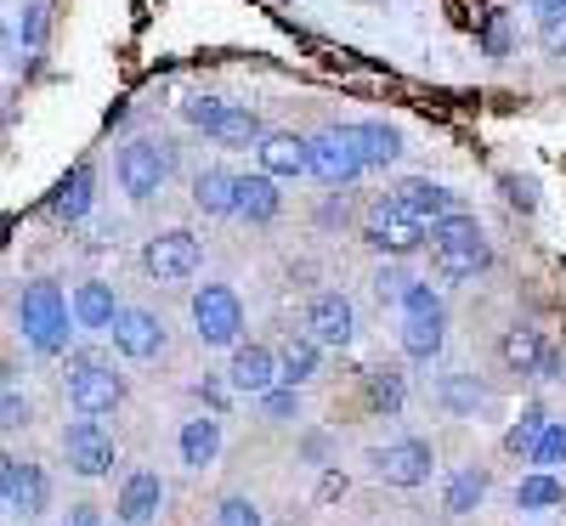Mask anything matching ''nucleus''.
Listing matches in <instances>:
<instances>
[{
  "label": "nucleus",
  "instance_id": "6",
  "mask_svg": "<svg viewBox=\"0 0 566 526\" xmlns=\"http://www.w3.org/2000/svg\"><path fill=\"white\" fill-rule=\"evenodd\" d=\"M193 334L199 346H216V351H239L244 346V301L227 290V283H205V290H193Z\"/></svg>",
  "mask_w": 566,
  "mask_h": 526
},
{
  "label": "nucleus",
  "instance_id": "36",
  "mask_svg": "<svg viewBox=\"0 0 566 526\" xmlns=\"http://www.w3.org/2000/svg\"><path fill=\"white\" fill-rule=\"evenodd\" d=\"M397 312H402V317H431V312H442V295H437V290H431V283H424V277H413Z\"/></svg>",
  "mask_w": 566,
  "mask_h": 526
},
{
  "label": "nucleus",
  "instance_id": "7",
  "mask_svg": "<svg viewBox=\"0 0 566 526\" xmlns=\"http://www.w3.org/2000/svg\"><path fill=\"white\" fill-rule=\"evenodd\" d=\"M431 470H437V448L424 436H397V442L368 453V475L380 487H424V482H431Z\"/></svg>",
  "mask_w": 566,
  "mask_h": 526
},
{
  "label": "nucleus",
  "instance_id": "21",
  "mask_svg": "<svg viewBox=\"0 0 566 526\" xmlns=\"http://www.w3.org/2000/svg\"><path fill=\"white\" fill-rule=\"evenodd\" d=\"M176 448H181V464H187V470H210V464L221 459V419H216V413L187 419L181 436H176Z\"/></svg>",
  "mask_w": 566,
  "mask_h": 526
},
{
  "label": "nucleus",
  "instance_id": "23",
  "mask_svg": "<svg viewBox=\"0 0 566 526\" xmlns=\"http://www.w3.org/2000/svg\"><path fill=\"white\" fill-rule=\"evenodd\" d=\"M125 306L114 301V283H103V277H85L80 290H74V323L80 328H114V317H119Z\"/></svg>",
  "mask_w": 566,
  "mask_h": 526
},
{
  "label": "nucleus",
  "instance_id": "29",
  "mask_svg": "<svg viewBox=\"0 0 566 526\" xmlns=\"http://www.w3.org/2000/svg\"><path fill=\"white\" fill-rule=\"evenodd\" d=\"M488 470H476V464H464V470H453L448 475V487H442V509L448 515H470V509H482V498H488Z\"/></svg>",
  "mask_w": 566,
  "mask_h": 526
},
{
  "label": "nucleus",
  "instance_id": "17",
  "mask_svg": "<svg viewBox=\"0 0 566 526\" xmlns=\"http://www.w3.org/2000/svg\"><path fill=\"white\" fill-rule=\"evenodd\" d=\"M397 199L424 221V227H437V221H453V215H464V199L453 193V187H442V181H431V176H408L402 187H397Z\"/></svg>",
  "mask_w": 566,
  "mask_h": 526
},
{
  "label": "nucleus",
  "instance_id": "27",
  "mask_svg": "<svg viewBox=\"0 0 566 526\" xmlns=\"http://www.w3.org/2000/svg\"><path fill=\"white\" fill-rule=\"evenodd\" d=\"M437 402L453 413V419H476L488 408V386L476 374H442L437 379Z\"/></svg>",
  "mask_w": 566,
  "mask_h": 526
},
{
  "label": "nucleus",
  "instance_id": "11",
  "mask_svg": "<svg viewBox=\"0 0 566 526\" xmlns=\"http://www.w3.org/2000/svg\"><path fill=\"white\" fill-rule=\"evenodd\" d=\"M63 459L74 475H85V482H97V475L114 470V436H108V424L103 419H69L63 424Z\"/></svg>",
  "mask_w": 566,
  "mask_h": 526
},
{
  "label": "nucleus",
  "instance_id": "35",
  "mask_svg": "<svg viewBox=\"0 0 566 526\" xmlns=\"http://www.w3.org/2000/svg\"><path fill=\"white\" fill-rule=\"evenodd\" d=\"M227 108H232V103H221V97H210V91H199V97H187V103H181V119H187V125H199V130L210 136V125H216Z\"/></svg>",
  "mask_w": 566,
  "mask_h": 526
},
{
  "label": "nucleus",
  "instance_id": "45",
  "mask_svg": "<svg viewBox=\"0 0 566 526\" xmlns=\"http://www.w3.org/2000/svg\"><path fill=\"white\" fill-rule=\"evenodd\" d=\"M63 526H103V515L91 509V504H80V509H69V515H63Z\"/></svg>",
  "mask_w": 566,
  "mask_h": 526
},
{
  "label": "nucleus",
  "instance_id": "32",
  "mask_svg": "<svg viewBox=\"0 0 566 526\" xmlns=\"http://www.w3.org/2000/svg\"><path fill=\"white\" fill-rule=\"evenodd\" d=\"M40 40H45V0H29L18 29H12V57L18 63H34L40 57Z\"/></svg>",
  "mask_w": 566,
  "mask_h": 526
},
{
  "label": "nucleus",
  "instance_id": "14",
  "mask_svg": "<svg viewBox=\"0 0 566 526\" xmlns=\"http://www.w3.org/2000/svg\"><path fill=\"white\" fill-rule=\"evenodd\" d=\"M283 386V362L266 351V346H239L232 351V368H227V391H239V397H266Z\"/></svg>",
  "mask_w": 566,
  "mask_h": 526
},
{
  "label": "nucleus",
  "instance_id": "39",
  "mask_svg": "<svg viewBox=\"0 0 566 526\" xmlns=\"http://www.w3.org/2000/svg\"><path fill=\"white\" fill-rule=\"evenodd\" d=\"M408 272L402 266H380V272H374V295H380L386 306H402V295H408Z\"/></svg>",
  "mask_w": 566,
  "mask_h": 526
},
{
  "label": "nucleus",
  "instance_id": "10",
  "mask_svg": "<svg viewBox=\"0 0 566 526\" xmlns=\"http://www.w3.org/2000/svg\"><path fill=\"white\" fill-rule=\"evenodd\" d=\"M363 170H368V165H363V148H357L352 125H323V130L312 136V176H317L323 187H352Z\"/></svg>",
  "mask_w": 566,
  "mask_h": 526
},
{
  "label": "nucleus",
  "instance_id": "8",
  "mask_svg": "<svg viewBox=\"0 0 566 526\" xmlns=\"http://www.w3.org/2000/svg\"><path fill=\"white\" fill-rule=\"evenodd\" d=\"M45 504H52L45 470L34 459H18V453L0 459V509L18 515V520H34V515H45Z\"/></svg>",
  "mask_w": 566,
  "mask_h": 526
},
{
  "label": "nucleus",
  "instance_id": "42",
  "mask_svg": "<svg viewBox=\"0 0 566 526\" xmlns=\"http://www.w3.org/2000/svg\"><path fill=\"white\" fill-rule=\"evenodd\" d=\"M499 187H504V199H510L515 210H533V204H538V193H533L527 176H499Z\"/></svg>",
  "mask_w": 566,
  "mask_h": 526
},
{
  "label": "nucleus",
  "instance_id": "3",
  "mask_svg": "<svg viewBox=\"0 0 566 526\" xmlns=\"http://www.w3.org/2000/svg\"><path fill=\"white\" fill-rule=\"evenodd\" d=\"M63 391H69V408L80 419H103L125 402V374L103 351H74L69 374H63Z\"/></svg>",
  "mask_w": 566,
  "mask_h": 526
},
{
  "label": "nucleus",
  "instance_id": "9",
  "mask_svg": "<svg viewBox=\"0 0 566 526\" xmlns=\"http://www.w3.org/2000/svg\"><path fill=\"white\" fill-rule=\"evenodd\" d=\"M142 266H148L154 283H187L199 266H205V244L187 227H170V232H154L148 250H142Z\"/></svg>",
  "mask_w": 566,
  "mask_h": 526
},
{
  "label": "nucleus",
  "instance_id": "46",
  "mask_svg": "<svg viewBox=\"0 0 566 526\" xmlns=\"http://www.w3.org/2000/svg\"><path fill=\"white\" fill-rule=\"evenodd\" d=\"M504 45H510V34H504V18H493V29H488V52H493V57H504Z\"/></svg>",
  "mask_w": 566,
  "mask_h": 526
},
{
  "label": "nucleus",
  "instance_id": "15",
  "mask_svg": "<svg viewBox=\"0 0 566 526\" xmlns=\"http://www.w3.org/2000/svg\"><path fill=\"white\" fill-rule=\"evenodd\" d=\"M261 170L272 181H295V176H312V136H295V130H266V141L255 148Z\"/></svg>",
  "mask_w": 566,
  "mask_h": 526
},
{
  "label": "nucleus",
  "instance_id": "40",
  "mask_svg": "<svg viewBox=\"0 0 566 526\" xmlns=\"http://www.w3.org/2000/svg\"><path fill=\"white\" fill-rule=\"evenodd\" d=\"M538 52L544 57H566V12H555V18H538Z\"/></svg>",
  "mask_w": 566,
  "mask_h": 526
},
{
  "label": "nucleus",
  "instance_id": "19",
  "mask_svg": "<svg viewBox=\"0 0 566 526\" xmlns=\"http://www.w3.org/2000/svg\"><path fill=\"white\" fill-rule=\"evenodd\" d=\"M499 357H504V368H510V374H538V379H544V368H549V357H555V351L544 346V334H538V328L515 323V328H504Z\"/></svg>",
  "mask_w": 566,
  "mask_h": 526
},
{
  "label": "nucleus",
  "instance_id": "5",
  "mask_svg": "<svg viewBox=\"0 0 566 526\" xmlns=\"http://www.w3.org/2000/svg\"><path fill=\"white\" fill-rule=\"evenodd\" d=\"M363 244L380 250V255H391V261H408L419 244H431V227H424V221L391 193V199H374V204H368V215H363Z\"/></svg>",
  "mask_w": 566,
  "mask_h": 526
},
{
  "label": "nucleus",
  "instance_id": "44",
  "mask_svg": "<svg viewBox=\"0 0 566 526\" xmlns=\"http://www.w3.org/2000/svg\"><path fill=\"white\" fill-rule=\"evenodd\" d=\"M301 453H306L312 464H323V459H328V436H323V430H312V436L301 442Z\"/></svg>",
  "mask_w": 566,
  "mask_h": 526
},
{
  "label": "nucleus",
  "instance_id": "13",
  "mask_svg": "<svg viewBox=\"0 0 566 526\" xmlns=\"http://www.w3.org/2000/svg\"><path fill=\"white\" fill-rule=\"evenodd\" d=\"M108 340H114V351L130 357V362H154V357L165 351V323H159L154 312H142V306H125V312L114 317V328H108Z\"/></svg>",
  "mask_w": 566,
  "mask_h": 526
},
{
  "label": "nucleus",
  "instance_id": "1",
  "mask_svg": "<svg viewBox=\"0 0 566 526\" xmlns=\"http://www.w3.org/2000/svg\"><path fill=\"white\" fill-rule=\"evenodd\" d=\"M18 328H23V340L40 357H63L69 351V334L80 328L74 323V295H63L52 277L23 283V295H18Z\"/></svg>",
  "mask_w": 566,
  "mask_h": 526
},
{
  "label": "nucleus",
  "instance_id": "18",
  "mask_svg": "<svg viewBox=\"0 0 566 526\" xmlns=\"http://www.w3.org/2000/svg\"><path fill=\"white\" fill-rule=\"evenodd\" d=\"M91 204H97V170H91V165H74V170L57 181V193L45 199V215L74 227V221L91 215Z\"/></svg>",
  "mask_w": 566,
  "mask_h": 526
},
{
  "label": "nucleus",
  "instance_id": "25",
  "mask_svg": "<svg viewBox=\"0 0 566 526\" xmlns=\"http://www.w3.org/2000/svg\"><path fill=\"white\" fill-rule=\"evenodd\" d=\"M277 210H283V193H277V181H272L266 170H250V176H239V215H244L250 227H266V221H277Z\"/></svg>",
  "mask_w": 566,
  "mask_h": 526
},
{
  "label": "nucleus",
  "instance_id": "41",
  "mask_svg": "<svg viewBox=\"0 0 566 526\" xmlns=\"http://www.w3.org/2000/svg\"><path fill=\"white\" fill-rule=\"evenodd\" d=\"M0 424H7V430H23L29 424V397L18 386H7V397H0Z\"/></svg>",
  "mask_w": 566,
  "mask_h": 526
},
{
  "label": "nucleus",
  "instance_id": "47",
  "mask_svg": "<svg viewBox=\"0 0 566 526\" xmlns=\"http://www.w3.org/2000/svg\"><path fill=\"white\" fill-rule=\"evenodd\" d=\"M527 7H533L538 18H555V12H566V0H527Z\"/></svg>",
  "mask_w": 566,
  "mask_h": 526
},
{
  "label": "nucleus",
  "instance_id": "31",
  "mask_svg": "<svg viewBox=\"0 0 566 526\" xmlns=\"http://www.w3.org/2000/svg\"><path fill=\"white\" fill-rule=\"evenodd\" d=\"M317 357H323V346L312 340V334H301V340H290V346H283V386H290V391H301L306 386V379L317 374Z\"/></svg>",
  "mask_w": 566,
  "mask_h": 526
},
{
  "label": "nucleus",
  "instance_id": "16",
  "mask_svg": "<svg viewBox=\"0 0 566 526\" xmlns=\"http://www.w3.org/2000/svg\"><path fill=\"white\" fill-rule=\"evenodd\" d=\"M159 504H165V482H159V475L154 470H130L119 498H114V520L119 526H154Z\"/></svg>",
  "mask_w": 566,
  "mask_h": 526
},
{
  "label": "nucleus",
  "instance_id": "22",
  "mask_svg": "<svg viewBox=\"0 0 566 526\" xmlns=\"http://www.w3.org/2000/svg\"><path fill=\"white\" fill-rule=\"evenodd\" d=\"M442 346H448V312L402 317V357H408V362H437Z\"/></svg>",
  "mask_w": 566,
  "mask_h": 526
},
{
  "label": "nucleus",
  "instance_id": "26",
  "mask_svg": "<svg viewBox=\"0 0 566 526\" xmlns=\"http://www.w3.org/2000/svg\"><path fill=\"white\" fill-rule=\"evenodd\" d=\"M210 141H216V148H261V141H266V119L255 108H244V103H232L210 125Z\"/></svg>",
  "mask_w": 566,
  "mask_h": 526
},
{
  "label": "nucleus",
  "instance_id": "24",
  "mask_svg": "<svg viewBox=\"0 0 566 526\" xmlns=\"http://www.w3.org/2000/svg\"><path fill=\"white\" fill-rule=\"evenodd\" d=\"M352 136H357V148H363V165H368V170H386V165L402 159V130L386 125V119H357Z\"/></svg>",
  "mask_w": 566,
  "mask_h": 526
},
{
  "label": "nucleus",
  "instance_id": "30",
  "mask_svg": "<svg viewBox=\"0 0 566 526\" xmlns=\"http://www.w3.org/2000/svg\"><path fill=\"white\" fill-rule=\"evenodd\" d=\"M555 504H566L560 475L533 470V475H522V482H515V509H555Z\"/></svg>",
  "mask_w": 566,
  "mask_h": 526
},
{
  "label": "nucleus",
  "instance_id": "33",
  "mask_svg": "<svg viewBox=\"0 0 566 526\" xmlns=\"http://www.w3.org/2000/svg\"><path fill=\"white\" fill-rule=\"evenodd\" d=\"M544 430H549V413H544V408H527L522 419H515V424L504 430V453H515V459H533V448L544 442Z\"/></svg>",
  "mask_w": 566,
  "mask_h": 526
},
{
  "label": "nucleus",
  "instance_id": "34",
  "mask_svg": "<svg viewBox=\"0 0 566 526\" xmlns=\"http://www.w3.org/2000/svg\"><path fill=\"white\" fill-rule=\"evenodd\" d=\"M533 470H549L555 475V464H566V419H549V430H544V442L533 448V459H527Z\"/></svg>",
  "mask_w": 566,
  "mask_h": 526
},
{
  "label": "nucleus",
  "instance_id": "37",
  "mask_svg": "<svg viewBox=\"0 0 566 526\" xmlns=\"http://www.w3.org/2000/svg\"><path fill=\"white\" fill-rule=\"evenodd\" d=\"M216 526H266V520H261V509H255L250 498L232 493V498H221V504H216Z\"/></svg>",
  "mask_w": 566,
  "mask_h": 526
},
{
  "label": "nucleus",
  "instance_id": "4",
  "mask_svg": "<svg viewBox=\"0 0 566 526\" xmlns=\"http://www.w3.org/2000/svg\"><path fill=\"white\" fill-rule=\"evenodd\" d=\"M170 170H176V148H170L165 136H130L125 148H119V187H125L130 204L159 199Z\"/></svg>",
  "mask_w": 566,
  "mask_h": 526
},
{
  "label": "nucleus",
  "instance_id": "20",
  "mask_svg": "<svg viewBox=\"0 0 566 526\" xmlns=\"http://www.w3.org/2000/svg\"><path fill=\"white\" fill-rule=\"evenodd\" d=\"M193 210L199 215H239V176L232 170H221V165H210V170H199L193 176Z\"/></svg>",
  "mask_w": 566,
  "mask_h": 526
},
{
  "label": "nucleus",
  "instance_id": "12",
  "mask_svg": "<svg viewBox=\"0 0 566 526\" xmlns=\"http://www.w3.org/2000/svg\"><path fill=\"white\" fill-rule=\"evenodd\" d=\"M306 334H312L323 351H346V346L357 340V306H352L340 290L312 295V306H306Z\"/></svg>",
  "mask_w": 566,
  "mask_h": 526
},
{
  "label": "nucleus",
  "instance_id": "2",
  "mask_svg": "<svg viewBox=\"0 0 566 526\" xmlns=\"http://www.w3.org/2000/svg\"><path fill=\"white\" fill-rule=\"evenodd\" d=\"M493 250H488V232L476 215H453V221H437L431 227V266L442 283H470L476 272H488Z\"/></svg>",
  "mask_w": 566,
  "mask_h": 526
},
{
  "label": "nucleus",
  "instance_id": "28",
  "mask_svg": "<svg viewBox=\"0 0 566 526\" xmlns=\"http://www.w3.org/2000/svg\"><path fill=\"white\" fill-rule=\"evenodd\" d=\"M363 391H368V408H374V413L397 419L402 402H408V379H402L391 362H380V368H368V374H363Z\"/></svg>",
  "mask_w": 566,
  "mask_h": 526
},
{
  "label": "nucleus",
  "instance_id": "38",
  "mask_svg": "<svg viewBox=\"0 0 566 526\" xmlns=\"http://www.w3.org/2000/svg\"><path fill=\"white\" fill-rule=\"evenodd\" d=\"M261 413H266L272 424H283V419H301V391H290V386L266 391V397H261Z\"/></svg>",
  "mask_w": 566,
  "mask_h": 526
},
{
  "label": "nucleus",
  "instance_id": "43",
  "mask_svg": "<svg viewBox=\"0 0 566 526\" xmlns=\"http://www.w3.org/2000/svg\"><path fill=\"white\" fill-rule=\"evenodd\" d=\"M193 397H199V402H205V413H216V419H221V413H227V391H221V386H216V379H205V386H193Z\"/></svg>",
  "mask_w": 566,
  "mask_h": 526
}]
</instances>
